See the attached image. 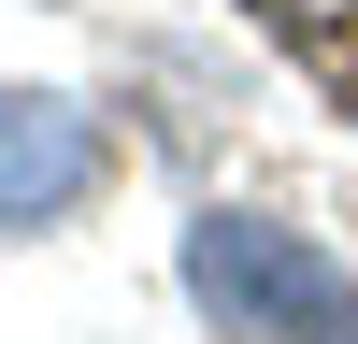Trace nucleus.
<instances>
[{
	"label": "nucleus",
	"instance_id": "2",
	"mask_svg": "<svg viewBox=\"0 0 358 344\" xmlns=\"http://www.w3.org/2000/svg\"><path fill=\"white\" fill-rule=\"evenodd\" d=\"M101 187V129L43 86H0V229H43Z\"/></svg>",
	"mask_w": 358,
	"mask_h": 344
},
{
	"label": "nucleus",
	"instance_id": "1",
	"mask_svg": "<svg viewBox=\"0 0 358 344\" xmlns=\"http://www.w3.org/2000/svg\"><path fill=\"white\" fill-rule=\"evenodd\" d=\"M187 301L215 344H358V273L287 215H201L187 229Z\"/></svg>",
	"mask_w": 358,
	"mask_h": 344
},
{
	"label": "nucleus",
	"instance_id": "3",
	"mask_svg": "<svg viewBox=\"0 0 358 344\" xmlns=\"http://www.w3.org/2000/svg\"><path fill=\"white\" fill-rule=\"evenodd\" d=\"M258 15H287V29H330V15H358V0H258Z\"/></svg>",
	"mask_w": 358,
	"mask_h": 344
}]
</instances>
